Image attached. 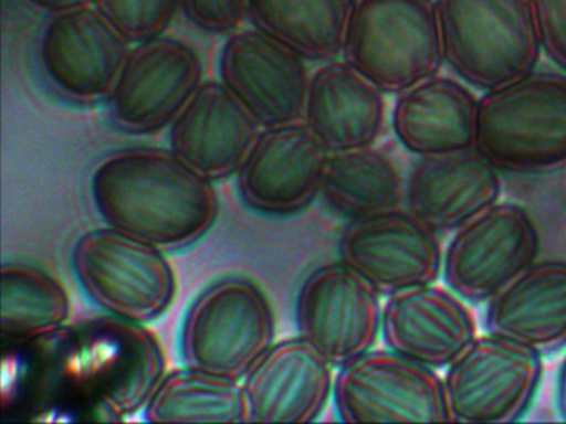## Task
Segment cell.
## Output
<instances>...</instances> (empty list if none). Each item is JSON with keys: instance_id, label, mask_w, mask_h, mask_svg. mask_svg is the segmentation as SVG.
Instances as JSON below:
<instances>
[{"instance_id": "1", "label": "cell", "mask_w": 566, "mask_h": 424, "mask_svg": "<svg viewBox=\"0 0 566 424\" xmlns=\"http://www.w3.org/2000/svg\"><path fill=\"white\" fill-rule=\"evenodd\" d=\"M167 374L160 338L105 314L4 344L2 414L14 421H124Z\"/></svg>"}, {"instance_id": "2", "label": "cell", "mask_w": 566, "mask_h": 424, "mask_svg": "<svg viewBox=\"0 0 566 424\" xmlns=\"http://www.w3.org/2000/svg\"><path fill=\"white\" fill-rule=\"evenodd\" d=\"M91 198L108 227L181 251L197 244L218 218L213 182L170 148H125L102 159L91 176Z\"/></svg>"}, {"instance_id": "3", "label": "cell", "mask_w": 566, "mask_h": 424, "mask_svg": "<svg viewBox=\"0 0 566 424\" xmlns=\"http://www.w3.org/2000/svg\"><path fill=\"white\" fill-rule=\"evenodd\" d=\"M475 149L513 174L566 168V73L533 70L483 93Z\"/></svg>"}, {"instance_id": "4", "label": "cell", "mask_w": 566, "mask_h": 424, "mask_svg": "<svg viewBox=\"0 0 566 424\" xmlns=\"http://www.w3.org/2000/svg\"><path fill=\"white\" fill-rule=\"evenodd\" d=\"M443 65L486 93L528 75L542 59L533 0H436Z\"/></svg>"}, {"instance_id": "5", "label": "cell", "mask_w": 566, "mask_h": 424, "mask_svg": "<svg viewBox=\"0 0 566 424\" xmlns=\"http://www.w3.org/2000/svg\"><path fill=\"white\" fill-rule=\"evenodd\" d=\"M343 59L386 95H399L443 66L436 0H354Z\"/></svg>"}, {"instance_id": "6", "label": "cell", "mask_w": 566, "mask_h": 424, "mask_svg": "<svg viewBox=\"0 0 566 424\" xmlns=\"http://www.w3.org/2000/svg\"><path fill=\"white\" fill-rule=\"evenodd\" d=\"M276 318L270 298L247 277H224L205 288L181 325L187 367L243 381L270 351Z\"/></svg>"}, {"instance_id": "7", "label": "cell", "mask_w": 566, "mask_h": 424, "mask_svg": "<svg viewBox=\"0 0 566 424\" xmlns=\"http://www.w3.org/2000/svg\"><path fill=\"white\" fill-rule=\"evenodd\" d=\"M72 268L105 314L137 324L160 318L177 295V275L164 248L108 225L77 239Z\"/></svg>"}, {"instance_id": "8", "label": "cell", "mask_w": 566, "mask_h": 424, "mask_svg": "<svg viewBox=\"0 0 566 424\" xmlns=\"http://www.w3.org/2000/svg\"><path fill=\"white\" fill-rule=\"evenodd\" d=\"M203 53L190 40L160 35L135 43L105 99L108 121L125 135L170 128L207 80Z\"/></svg>"}, {"instance_id": "9", "label": "cell", "mask_w": 566, "mask_h": 424, "mask_svg": "<svg viewBox=\"0 0 566 424\" xmlns=\"http://www.w3.org/2000/svg\"><path fill=\"white\" fill-rule=\"evenodd\" d=\"M132 43L95 6L45 17L35 60L52 95L74 106H95L111 95Z\"/></svg>"}, {"instance_id": "10", "label": "cell", "mask_w": 566, "mask_h": 424, "mask_svg": "<svg viewBox=\"0 0 566 424\" xmlns=\"http://www.w3.org/2000/svg\"><path fill=\"white\" fill-rule=\"evenodd\" d=\"M542 378V353L495 333L476 337L447 367L443 391L452 423L520 420Z\"/></svg>"}, {"instance_id": "11", "label": "cell", "mask_w": 566, "mask_h": 424, "mask_svg": "<svg viewBox=\"0 0 566 424\" xmlns=\"http://www.w3.org/2000/svg\"><path fill=\"white\" fill-rule=\"evenodd\" d=\"M334 406L344 423H449L443 380L394 350L367 351L340 367Z\"/></svg>"}, {"instance_id": "12", "label": "cell", "mask_w": 566, "mask_h": 424, "mask_svg": "<svg viewBox=\"0 0 566 424\" xmlns=\"http://www.w3.org/2000/svg\"><path fill=\"white\" fill-rule=\"evenodd\" d=\"M535 222L515 202H496L455 231L443 252V280L463 300L489 301L538 255Z\"/></svg>"}, {"instance_id": "13", "label": "cell", "mask_w": 566, "mask_h": 424, "mask_svg": "<svg viewBox=\"0 0 566 424\" xmlns=\"http://www.w3.org/2000/svg\"><path fill=\"white\" fill-rule=\"evenodd\" d=\"M382 324L380 294L343 261L307 275L296 298L300 337L333 367L373 350Z\"/></svg>"}, {"instance_id": "14", "label": "cell", "mask_w": 566, "mask_h": 424, "mask_svg": "<svg viewBox=\"0 0 566 424\" xmlns=\"http://www.w3.org/2000/svg\"><path fill=\"white\" fill-rule=\"evenodd\" d=\"M296 50L258 26L227 36L218 56L220 82L263 128L301 121L311 75Z\"/></svg>"}, {"instance_id": "15", "label": "cell", "mask_w": 566, "mask_h": 424, "mask_svg": "<svg viewBox=\"0 0 566 424\" xmlns=\"http://www.w3.org/2000/svg\"><path fill=\"white\" fill-rule=\"evenodd\" d=\"M419 218L396 209L350 222L339 242V258L380 295L436 284L443 271V248Z\"/></svg>"}, {"instance_id": "16", "label": "cell", "mask_w": 566, "mask_h": 424, "mask_svg": "<svg viewBox=\"0 0 566 424\" xmlns=\"http://www.w3.org/2000/svg\"><path fill=\"white\" fill-rule=\"evenodd\" d=\"M327 159L303 119L263 128L238 172V191L258 214H297L321 194Z\"/></svg>"}, {"instance_id": "17", "label": "cell", "mask_w": 566, "mask_h": 424, "mask_svg": "<svg viewBox=\"0 0 566 424\" xmlns=\"http://www.w3.org/2000/svg\"><path fill=\"white\" fill-rule=\"evenodd\" d=\"M263 126L220 82L208 80L168 128V146L208 181L238 174Z\"/></svg>"}, {"instance_id": "18", "label": "cell", "mask_w": 566, "mask_h": 424, "mask_svg": "<svg viewBox=\"0 0 566 424\" xmlns=\"http://www.w3.org/2000/svg\"><path fill=\"white\" fill-rule=\"evenodd\" d=\"M380 333L396 353L442 370L475 340L476 325L462 297L429 284L389 295Z\"/></svg>"}, {"instance_id": "19", "label": "cell", "mask_w": 566, "mask_h": 424, "mask_svg": "<svg viewBox=\"0 0 566 424\" xmlns=\"http://www.w3.org/2000/svg\"><path fill=\"white\" fill-rule=\"evenodd\" d=\"M333 368L303 337L274 343L243 380L250 423H313L333 396Z\"/></svg>"}, {"instance_id": "20", "label": "cell", "mask_w": 566, "mask_h": 424, "mask_svg": "<svg viewBox=\"0 0 566 424\" xmlns=\"http://www.w3.org/2000/svg\"><path fill=\"white\" fill-rule=\"evenodd\" d=\"M499 169L472 151L419 158L406 178L407 211L437 234L459 231L499 202Z\"/></svg>"}, {"instance_id": "21", "label": "cell", "mask_w": 566, "mask_h": 424, "mask_svg": "<svg viewBox=\"0 0 566 424\" xmlns=\"http://www.w3.org/2000/svg\"><path fill=\"white\" fill-rule=\"evenodd\" d=\"M386 116V93L346 60H327L311 75L303 121L329 155L376 145Z\"/></svg>"}, {"instance_id": "22", "label": "cell", "mask_w": 566, "mask_h": 424, "mask_svg": "<svg viewBox=\"0 0 566 424\" xmlns=\"http://www.w3.org/2000/svg\"><path fill=\"white\" fill-rule=\"evenodd\" d=\"M392 131L417 158L472 151L479 96L457 76L432 75L396 95Z\"/></svg>"}, {"instance_id": "23", "label": "cell", "mask_w": 566, "mask_h": 424, "mask_svg": "<svg viewBox=\"0 0 566 424\" xmlns=\"http://www.w3.org/2000/svg\"><path fill=\"white\" fill-rule=\"evenodd\" d=\"M485 327L538 353L566 347V261L533 262L486 301Z\"/></svg>"}, {"instance_id": "24", "label": "cell", "mask_w": 566, "mask_h": 424, "mask_svg": "<svg viewBox=\"0 0 566 424\" xmlns=\"http://www.w3.org/2000/svg\"><path fill=\"white\" fill-rule=\"evenodd\" d=\"M326 204L350 222L402 208L406 178L396 158L386 149H353L327 159L323 189Z\"/></svg>"}, {"instance_id": "25", "label": "cell", "mask_w": 566, "mask_h": 424, "mask_svg": "<svg viewBox=\"0 0 566 424\" xmlns=\"http://www.w3.org/2000/svg\"><path fill=\"white\" fill-rule=\"evenodd\" d=\"M354 0H248L251 25L276 36L306 60L343 55Z\"/></svg>"}, {"instance_id": "26", "label": "cell", "mask_w": 566, "mask_h": 424, "mask_svg": "<svg viewBox=\"0 0 566 424\" xmlns=\"http://www.w3.org/2000/svg\"><path fill=\"white\" fill-rule=\"evenodd\" d=\"M148 423H250L243 381L187 367L168 371L144 410Z\"/></svg>"}, {"instance_id": "27", "label": "cell", "mask_w": 566, "mask_h": 424, "mask_svg": "<svg viewBox=\"0 0 566 424\" xmlns=\"http://www.w3.org/2000/svg\"><path fill=\"white\" fill-rule=\"evenodd\" d=\"M0 280L4 344L31 340L62 327L71 318L67 288L44 268L28 262H6Z\"/></svg>"}, {"instance_id": "28", "label": "cell", "mask_w": 566, "mask_h": 424, "mask_svg": "<svg viewBox=\"0 0 566 424\" xmlns=\"http://www.w3.org/2000/svg\"><path fill=\"white\" fill-rule=\"evenodd\" d=\"M94 6L132 45L165 35L180 13L178 0H95Z\"/></svg>"}, {"instance_id": "29", "label": "cell", "mask_w": 566, "mask_h": 424, "mask_svg": "<svg viewBox=\"0 0 566 424\" xmlns=\"http://www.w3.org/2000/svg\"><path fill=\"white\" fill-rule=\"evenodd\" d=\"M190 25L208 35H231L248 19V0H178Z\"/></svg>"}, {"instance_id": "30", "label": "cell", "mask_w": 566, "mask_h": 424, "mask_svg": "<svg viewBox=\"0 0 566 424\" xmlns=\"http://www.w3.org/2000/svg\"><path fill=\"white\" fill-rule=\"evenodd\" d=\"M543 53L566 73V0H533Z\"/></svg>"}, {"instance_id": "31", "label": "cell", "mask_w": 566, "mask_h": 424, "mask_svg": "<svg viewBox=\"0 0 566 424\" xmlns=\"http://www.w3.org/2000/svg\"><path fill=\"white\" fill-rule=\"evenodd\" d=\"M22 2L34 12L51 17L55 13L81 9V7L94 6L95 0H22Z\"/></svg>"}, {"instance_id": "32", "label": "cell", "mask_w": 566, "mask_h": 424, "mask_svg": "<svg viewBox=\"0 0 566 424\" xmlns=\"http://www.w3.org/2000/svg\"><path fill=\"white\" fill-rule=\"evenodd\" d=\"M558 407L563 420L566 421V358L558 374Z\"/></svg>"}]
</instances>
